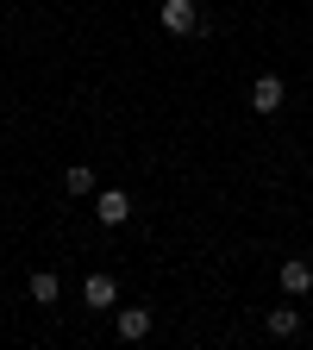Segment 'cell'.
I'll list each match as a JSON object with an SVG mask.
<instances>
[{"label":"cell","instance_id":"1","mask_svg":"<svg viewBox=\"0 0 313 350\" xmlns=\"http://www.w3.org/2000/svg\"><path fill=\"white\" fill-rule=\"evenodd\" d=\"M157 19H163L169 38H195V31H201V7H195V0H163Z\"/></svg>","mask_w":313,"mask_h":350},{"label":"cell","instance_id":"2","mask_svg":"<svg viewBox=\"0 0 313 350\" xmlns=\"http://www.w3.org/2000/svg\"><path fill=\"white\" fill-rule=\"evenodd\" d=\"M282 100H288V88H282V75H257L251 81V113H282Z\"/></svg>","mask_w":313,"mask_h":350},{"label":"cell","instance_id":"3","mask_svg":"<svg viewBox=\"0 0 313 350\" xmlns=\"http://www.w3.org/2000/svg\"><path fill=\"white\" fill-rule=\"evenodd\" d=\"M82 300L95 306V313H107V306H119V282H113L107 269H95V275L82 282Z\"/></svg>","mask_w":313,"mask_h":350},{"label":"cell","instance_id":"4","mask_svg":"<svg viewBox=\"0 0 313 350\" xmlns=\"http://www.w3.org/2000/svg\"><path fill=\"white\" fill-rule=\"evenodd\" d=\"M95 219H101V226H125V219H132V200H125V188H107V194H95Z\"/></svg>","mask_w":313,"mask_h":350},{"label":"cell","instance_id":"5","mask_svg":"<svg viewBox=\"0 0 313 350\" xmlns=\"http://www.w3.org/2000/svg\"><path fill=\"white\" fill-rule=\"evenodd\" d=\"M276 282H282V294H307L313 288V262L307 256H288L282 269H276Z\"/></svg>","mask_w":313,"mask_h":350},{"label":"cell","instance_id":"6","mask_svg":"<svg viewBox=\"0 0 313 350\" xmlns=\"http://www.w3.org/2000/svg\"><path fill=\"white\" fill-rule=\"evenodd\" d=\"M151 325H157V319H151V306H119V338H125V344L151 338Z\"/></svg>","mask_w":313,"mask_h":350},{"label":"cell","instance_id":"7","mask_svg":"<svg viewBox=\"0 0 313 350\" xmlns=\"http://www.w3.org/2000/svg\"><path fill=\"white\" fill-rule=\"evenodd\" d=\"M25 294H32V300H38V306H57V300H63V282H57V275H51V269H38V275H32V282H25Z\"/></svg>","mask_w":313,"mask_h":350},{"label":"cell","instance_id":"8","mask_svg":"<svg viewBox=\"0 0 313 350\" xmlns=\"http://www.w3.org/2000/svg\"><path fill=\"white\" fill-rule=\"evenodd\" d=\"M263 325H270V338H295L301 332V313H295V306H270V319H263Z\"/></svg>","mask_w":313,"mask_h":350},{"label":"cell","instance_id":"9","mask_svg":"<svg viewBox=\"0 0 313 350\" xmlns=\"http://www.w3.org/2000/svg\"><path fill=\"white\" fill-rule=\"evenodd\" d=\"M63 188H69L75 200H88V194H95V169H88V163H75V169L63 175Z\"/></svg>","mask_w":313,"mask_h":350}]
</instances>
